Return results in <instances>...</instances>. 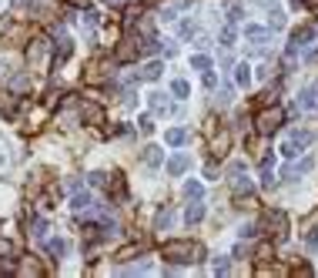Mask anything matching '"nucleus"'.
I'll return each mask as SVG.
<instances>
[{
	"mask_svg": "<svg viewBox=\"0 0 318 278\" xmlns=\"http://www.w3.org/2000/svg\"><path fill=\"white\" fill-rule=\"evenodd\" d=\"M14 88H17V90H27V88H30V78H24V74H20V78H14Z\"/></svg>",
	"mask_w": 318,
	"mask_h": 278,
	"instance_id": "obj_26",
	"label": "nucleus"
},
{
	"mask_svg": "<svg viewBox=\"0 0 318 278\" xmlns=\"http://www.w3.org/2000/svg\"><path fill=\"white\" fill-rule=\"evenodd\" d=\"M208 64H211V60H208V57H204V54L191 57V67H194V70H208Z\"/></svg>",
	"mask_w": 318,
	"mask_h": 278,
	"instance_id": "obj_19",
	"label": "nucleus"
},
{
	"mask_svg": "<svg viewBox=\"0 0 318 278\" xmlns=\"http://www.w3.org/2000/svg\"><path fill=\"white\" fill-rule=\"evenodd\" d=\"M272 27H285V14H282V10L272 14Z\"/></svg>",
	"mask_w": 318,
	"mask_h": 278,
	"instance_id": "obj_28",
	"label": "nucleus"
},
{
	"mask_svg": "<svg viewBox=\"0 0 318 278\" xmlns=\"http://www.w3.org/2000/svg\"><path fill=\"white\" fill-rule=\"evenodd\" d=\"M201 214H204V208H201V204H188L184 218H188V224H194V222H201Z\"/></svg>",
	"mask_w": 318,
	"mask_h": 278,
	"instance_id": "obj_11",
	"label": "nucleus"
},
{
	"mask_svg": "<svg viewBox=\"0 0 318 278\" xmlns=\"http://www.w3.org/2000/svg\"><path fill=\"white\" fill-rule=\"evenodd\" d=\"M90 184H94V188H100V184H108V174H100V171H94V174H90Z\"/></svg>",
	"mask_w": 318,
	"mask_h": 278,
	"instance_id": "obj_24",
	"label": "nucleus"
},
{
	"mask_svg": "<svg viewBox=\"0 0 318 278\" xmlns=\"http://www.w3.org/2000/svg\"><path fill=\"white\" fill-rule=\"evenodd\" d=\"M298 108H302V111H312V108H315V88H308V90L298 94Z\"/></svg>",
	"mask_w": 318,
	"mask_h": 278,
	"instance_id": "obj_9",
	"label": "nucleus"
},
{
	"mask_svg": "<svg viewBox=\"0 0 318 278\" xmlns=\"http://www.w3.org/2000/svg\"><path fill=\"white\" fill-rule=\"evenodd\" d=\"M151 108L158 114H171V104L164 100V94H151Z\"/></svg>",
	"mask_w": 318,
	"mask_h": 278,
	"instance_id": "obj_10",
	"label": "nucleus"
},
{
	"mask_svg": "<svg viewBox=\"0 0 318 278\" xmlns=\"http://www.w3.org/2000/svg\"><path fill=\"white\" fill-rule=\"evenodd\" d=\"M84 27H88V30H90V27H98V14H94V10L84 14Z\"/></svg>",
	"mask_w": 318,
	"mask_h": 278,
	"instance_id": "obj_25",
	"label": "nucleus"
},
{
	"mask_svg": "<svg viewBox=\"0 0 318 278\" xmlns=\"http://www.w3.org/2000/svg\"><path fill=\"white\" fill-rule=\"evenodd\" d=\"M124 272H128V275H144V272H148V265H128Z\"/></svg>",
	"mask_w": 318,
	"mask_h": 278,
	"instance_id": "obj_31",
	"label": "nucleus"
},
{
	"mask_svg": "<svg viewBox=\"0 0 318 278\" xmlns=\"http://www.w3.org/2000/svg\"><path fill=\"white\" fill-rule=\"evenodd\" d=\"M27 60H30V67H37V70H40V67H47V60H50V44H47L44 37L30 44V50H27Z\"/></svg>",
	"mask_w": 318,
	"mask_h": 278,
	"instance_id": "obj_2",
	"label": "nucleus"
},
{
	"mask_svg": "<svg viewBox=\"0 0 318 278\" xmlns=\"http://www.w3.org/2000/svg\"><path fill=\"white\" fill-rule=\"evenodd\" d=\"M228 272V262L224 258H214V275H224Z\"/></svg>",
	"mask_w": 318,
	"mask_h": 278,
	"instance_id": "obj_27",
	"label": "nucleus"
},
{
	"mask_svg": "<svg viewBox=\"0 0 318 278\" xmlns=\"http://www.w3.org/2000/svg\"><path fill=\"white\" fill-rule=\"evenodd\" d=\"M47 252H50L54 258H60L67 252V242H60V238H57V242H47Z\"/></svg>",
	"mask_w": 318,
	"mask_h": 278,
	"instance_id": "obj_15",
	"label": "nucleus"
},
{
	"mask_svg": "<svg viewBox=\"0 0 318 278\" xmlns=\"http://www.w3.org/2000/svg\"><path fill=\"white\" fill-rule=\"evenodd\" d=\"M164 258H171V262H178V265H188V262H198V258H201V248L191 245V242H168Z\"/></svg>",
	"mask_w": 318,
	"mask_h": 278,
	"instance_id": "obj_1",
	"label": "nucleus"
},
{
	"mask_svg": "<svg viewBox=\"0 0 318 278\" xmlns=\"http://www.w3.org/2000/svg\"><path fill=\"white\" fill-rule=\"evenodd\" d=\"M144 161H148V164H161V151H158V148H148V154H144Z\"/></svg>",
	"mask_w": 318,
	"mask_h": 278,
	"instance_id": "obj_18",
	"label": "nucleus"
},
{
	"mask_svg": "<svg viewBox=\"0 0 318 278\" xmlns=\"http://www.w3.org/2000/svg\"><path fill=\"white\" fill-rule=\"evenodd\" d=\"M272 258V245H262L258 248V262H268Z\"/></svg>",
	"mask_w": 318,
	"mask_h": 278,
	"instance_id": "obj_30",
	"label": "nucleus"
},
{
	"mask_svg": "<svg viewBox=\"0 0 318 278\" xmlns=\"http://www.w3.org/2000/svg\"><path fill=\"white\" fill-rule=\"evenodd\" d=\"M264 228H268L274 238H285V234H288V218L282 212H268V214H264Z\"/></svg>",
	"mask_w": 318,
	"mask_h": 278,
	"instance_id": "obj_4",
	"label": "nucleus"
},
{
	"mask_svg": "<svg viewBox=\"0 0 318 278\" xmlns=\"http://www.w3.org/2000/svg\"><path fill=\"white\" fill-rule=\"evenodd\" d=\"M221 40H224V44H231V40H234V30H231V27H224V30H221Z\"/></svg>",
	"mask_w": 318,
	"mask_h": 278,
	"instance_id": "obj_32",
	"label": "nucleus"
},
{
	"mask_svg": "<svg viewBox=\"0 0 318 278\" xmlns=\"http://www.w3.org/2000/svg\"><path fill=\"white\" fill-rule=\"evenodd\" d=\"M254 124H258V131H262V134L278 131V128H282V111H278V108H272V111H262Z\"/></svg>",
	"mask_w": 318,
	"mask_h": 278,
	"instance_id": "obj_3",
	"label": "nucleus"
},
{
	"mask_svg": "<svg viewBox=\"0 0 318 278\" xmlns=\"http://www.w3.org/2000/svg\"><path fill=\"white\" fill-rule=\"evenodd\" d=\"M14 7H27V0H14Z\"/></svg>",
	"mask_w": 318,
	"mask_h": 278,
	"instance_id": "obj_34",
	"label": "nucleus"
},
{
	"mask_svg": "<svg viewBox=\"0 0 318 278\" xmlns=\"http://www.w3.org/2000/svg\"><path fill=\"white\" fill-rule=\"evenodd\" d=\"M188 198H201V184H198V181H188Z\"/></svg>",
	"mask_w": 318,
	"mask_h": 278,
	"instance_id": "obj_21",
	"label": "nucleus"
},
{
	"mask_svg": "<svg viewBox=\"0 0 318 278\" xmlns=\"http://www.w3.org/2000/svg\"><path fill=\"white\" fill-rule=\"evenodd\" d=\"M234 80H238L242 88L248 84V80H252V74H248V64H238V67H234Z\"/></svg>",
	"mask_w": 318,
	"mask_h": 278,
	"instance_id": "obj_13",
	"label": "nucleus"
},
{
	"mask_svg": "<svg viewBox=\"0 0 318 278\" xmlns=\"http://www.w3.org/2000/svg\"><path fill=\"white\" fill-rule=\"evenodd\" d=\"M30 234H34V238H44V234H47V224L40 222V218H37V222L30 224Z\"/></svg>",
	"mask_w": 318,
	"mask_h": 278,
	"instance_id": "obj_20",
	"label": "nucleus"
},
{
	"mask_svg": "<svg viewBox=\"0 0 318 278\" xmlns=\"http://www.w3.org/2000/svg\"><path fill=\"white\" fill-rule=\"evenodd\" d=\"M20 275H40V265H37L30 255H27V262L20 265Z\"/></svg>",
	"mask_w": 318,
	"mask_h": 278,
	"instance_id": "obj_14",
	"label": "nucleus"
},
{
	"mask_svg": "<svg viewBox=\"0 0 318 278\" xmlns=\"http://www.w3.org/2000/svg\"><path fill=\"white\" fill-rule=\"evenodd\" d=\"M67 4H77V7H84V0H67Z\"/></svg>",
	"mask_w": 318,
	"mask_h": 278,
	"instance_id": "obj_35",
	"label": "nucleus"
},
{
	"mask_svg": "<svg viewBox=\"0 0 318 278\" xmlns=\"http://www.w3.org/2000/svg\"><path fill=\"white\" fill-rule=\"evenodd\" d=\"M84 118H88V121H94V124H100V118H104V114H100L98 104H88V108H84Z\"/></svg>",
	"mask_w": 318,
	"mask_h": 278,
	"instance_id": "obj_16",
	"label": "nucleus"
},
{
	"mask_svg": "<svg viewBox=\"0 0 318 278\" xmlns=\"http://www.w3.org/2000/svg\"><path fill=\"white\" fill-rule=\"evenodd\" d=\"M171 90H174L178 98H184V94H188V84H184V80H174V88H171Z\"/></svg>",
	"mask_w": 318,
	"mask_h": 278,
	"instance_id": "obj_29",
	"label": "nucleus"
},
{
	"mask_svg": "<svg viewBox=\"0 0 318 278\" xmlns=\"http://www.w3.org/2000/svg\"><path fill=\"white\" fill-rule=\"evenodd\" d=\"M108 4H118V0H108Z\"/></svg>",
	"mask_w": 318,
	"mask_h": 278,
	"instance_id": "obj_37",
	"label": "nucleus"
},
{
	"mask_svg": "<svg viewBox=\"0 0 318 278\" xmlns=\"http://www.w3.org/2000/svg\"><path fill=\"white\" fill-rule=\"evenodd\" d=\"M184 168H188V154H174L168 161V174H181Z\"/></svg>",
	"mask_w": 318,
	"mask_h": 278,
	"instance_id": "obj_8",
	"label": "nucleus"
},
{
	"mask_svg": "<svg viewBox=\"0 0 318 278\" xmlns=\"http://www.w3.org/2000/svg\"><path fill=\"white\" fill-rule=\"evenodd\" d=\"M315 94H318V88H315Z\"/></svg>",
	"mask_w": 318,
	"mask_h": 278,
	"instance_id": "obj_38",
	"label": "nucleus"
},
{
	"mask_svg": "<svg viewBox=\"0 0 318 278\" xmlns=\"http://www.w3.org/2000/svg\"><path fill=\"white\" fill-rule=\"evenodd\" d=\"M7 27H10V20H7V17H0V34L7 30Z\"/></svg>",
	"mask_w": 318,
	"mask_h": 278,
	"instance_id": "obj_33",
	"label": "nucleus"
},
{
	"mask_svg": "<svg viewBox=\"0 0 318 278\" xmlns=\"http://www.w3.org/2000/svg\"><path fill=\"white\" fill-rule=\"evenodd\" d=\"M305 4H312V7H318V0H305Z\"/></svg>",
	"mask_w": 318,
	"mask_h": 278,
	"instance_id": "obj_36",
	"label": "nucleus"
},
{
	"mask_svg": "<svg viewBox=\"0 0 318 278\" xmlns=\"http://www.w3.org/2000/svg\"><path fill=\"white\" fill-rule=\"evenodd\" d=\"M312 164H315V161H312V158H305V161H302V164H288L285 171H282V174H285L288 181H295L298 174H305V171H312Z\"/></svg>",
	"mask_w": 318,
	"mask_h": 278,
	"instance_id": "obj_7",
	"label": "nucleus"
},
{
	"mask_svg": "<svg viewBox=\"0 0 318 278\" xmlns=\"http://www.w3.org/2000/svg\"><path fill=\"white\" fill-rule=\"evenodd\" d=\"M308 144H312V134H308V131L292 134V138H288V144H285V154H288V158H295L298 151H305Z\"/></svg>",
	"mask_w": 318,
	"mask_h": 278,
	"instance_id": "obj_6",
	"label": "nucleus"
},
{
	"mask_svg": "<svg viewBox=\"0 0 318 278\" xmlns=\"http://www.w3.org/2000/svg\"><path fill=\"white\" fill-rule=\"evenodd\" d=\"M184 138H188L184 128H171V131H168V144H181Z\"/></svg>",
	"mask_w": 318,
	"mask_h": 278,
	"instance_id": "obj_12",
	"label": "nucleus"
},
{
	"mask_svg": "<svg viewBox=\"0 0 318 278\" xmlns=\"http://www.w3.org/2000/svg\"><path fill=\"white\" fill-rule=\"evenodd\" d=\"M0 111H7V114L14 111V100H10V94H0Z\"/></svg>",
	"mask_w": 318,
	"mask_h": 278,
	"instance_id": "obj_23",
	"label": "nucleus"
},
{
	"mask_svg": "<svg viewBox=\"0 0 318 278\" xmlns=\"http://www.w3.org/2000/svg\"><path fill=\"white\" fill-rule=\"evenodd\" d=\"M114 78V67H110V60H94L88 70V80L90 84H104V80Z\"/></svg>",
	"mask_w": 318,
	"mask_h": 278,
	"instance_id": "obj_5",
	"label": "nucleus"
},
{
	"mask_svg": "<svg viewBox=\"0 0 318 278\" xmlns=\"http://www.w3.org/2000/svg\"><path fill=\"white\" fill-rule=\"evenodd\" d=\"M168 224H171V212H158V228H168Z\"/></svg>",
	"mask_w": 318,
	"mask_h": 278,
	"instance_id": "obj_22",
	"label": "nucleus"
},
{
	"mask_svg": "<svg viewBox=\"0 0 318 278\" xmlns=\"http://www.w3.org/2000/svg\"><path fill=\"white\" fill-rule=\"evenodd\" d=\"M158 78H161V64L154 60V64H148V67H144V80H158Z\"/></svg>",
	"mask_w": 318,
	"mask_h": 278,
	"instance_id": "obj_17",
	"label": "nucleus"
}]
</instances>
